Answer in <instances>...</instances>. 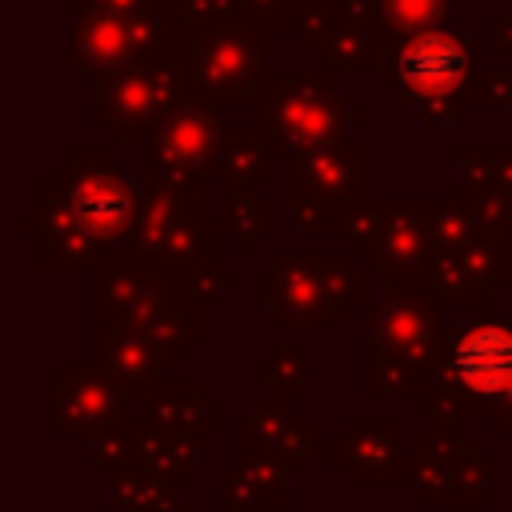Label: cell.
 <instances>
[{"label":"cell","instance_id":"obj_1","mask_svg":"<svg viewBox=\"0 0 512 512\" xmlns=\"http://www.w3.org/2000/svg\"><path fill=\"white\" fill-rule=\"evenodd\" d=\"M456 372L484 396H512V332L480 328L456 352Z\"/></svg>","mask_w":512,"mask_h":512},{"label":"cell","instance_id":"obj_2","mask_svg":"<svg viewBox=\"0 0 512 512\" xmlns=\"http://www.w3.org/2000/svg\"><path fill=\"white\" fill-rule=\"evenodd\" d=\"M464 72V52L456 40L432 32V36H420L416 44H408L404 52V80L412 88H424V92H436V88H448L456 84V76Z\"/></svg>","mask_w":512,"mask_h":512}]
</instances>
